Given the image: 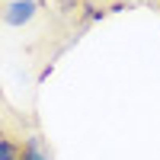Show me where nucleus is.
I'll use <instances>...</instances> for the list:
<instances>
[{"label":"nucleus","mask_w":160,"mask_h":160,"mask_svg":"<svg viewBox=\"0 0 160 160\" xmlns=\"http://www.w3.org/2000/svg\"><path fill=\"white\" fill-rule=\"evenodd\" d=\"M35 10H38L35 0H13V3H7L3 19H7V26H22L35 16Z\"/></svg>","instance_id":"nucleus-1"},{"label":"nucleus","mask_w":160,"mask_h":160,"mask_svg":"<svg viewBox=\"0 0 160 160\" xmlns=\"http://www.w3.org/2000/svg\"><path fill=\"white\" fill-rule=\"evenodd\" d=\"M19 160H51V154H48V144L38 138V135H29L22 141V157Z\"/></svg>","instance_id":"nucleus-2"},{"label":"nucleus","mask_w":160,"mask_h":160,"mask_svg":"<svg viewBox=\"0 0 160 160\" xmlns=\"http://www.w3.org/2000/svg\"><path fill=\"white\" fill-rule=\"evenodd\" d=\"M22 157V144L19 141H13L10 135L0 138V160H19Z\"/></svg>","instance_id":"nucleus-3"},{"label":"nucleus","mask_w":160,"mask_h":160,"mask_svg":"<svg viewBox=\"0 0 160 160\" xmlns=\"http://www.w3.org/2000/svg\"><path fill=\"white\" fill-rule=\"evenodd\" d=\"M106 13H109V10H102V7H87V19H90V22H96V19L106 16Z\"/></svg>","instance_id":"nucleus-4"}]
</instances>
